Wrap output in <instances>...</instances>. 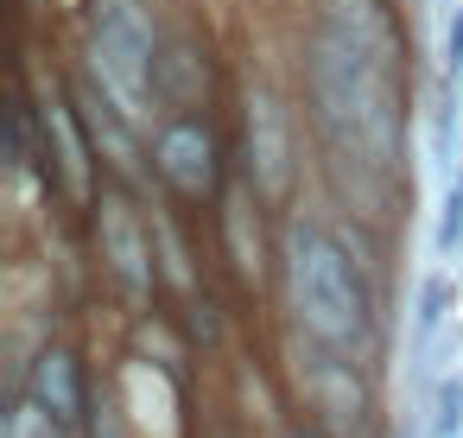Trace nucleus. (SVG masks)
Segmentation results:
<instances>
[{
  "label": "nucleus",
  "mask_w": 463,
  "mask_h": 438,
  "mask_svg": "<svg viewBox=\"0 0 463 438\" xmlns=\"http://www.w3.org/2000/svg\"><path fill=\"white\" fill-rule=\"evenodd\" d=\"M317 102L324 121L343 134V147L368 166H393L400 153V115H393V64L343 45L336 33H324L317 45Z\"/></svg>",
  "instance_id": "obj_1"
},
{
  "label": "nucleus",
  "mask_w": 463,
  "mask_h": 438,
  "mask_svg": "<svg viewBox=\"0 0 463 438\" xmlns=\"http://www.w3.org/2000/svg\"><path fill=\"white\" fill-rule=\"evenodd\" d=\"M286 254H292V305H298L305 330L324 349H355L362 330H368V299H362L355 267L330 248V235H317L305 223L292 229Z\"/></svg>",
  "instance_id": "obj_2"
},
{
  "label": "nucleus",
  "mask_w": 463,
  "mask_h": 438,
  "mask_svg": "<svg viewBox=\"0 0 463 438\" xmlns=\"http://www.w3.org/2000/svg\"><path fill=\"white\" fill-rule=\"evenodd\" d=\"M90 64H96L102 90L115 96V109L128 121H140L146 115V90H153V20L140 14V0H102L96 7Z\"/></svg>",
  "instance_id": "obj_3"
},
{
  "label": "nucleus",
  "mask_w": 463,
  "mask_h": 438,
  "mask_svg": "<svg viewBox=\"0 0 463 438\" xmlns=\"http://www.w3.org/2000/svg\"><path fill=\"white\" fill-rule=\"evenodd\" d=\"M153 166H159V178H165L178 197H191V204H203V197L216 191V140H210L197 121H172V128L159 134V147H153Z\"/></svg>",
  "instance_id": "obj_4"
},
{
  "label": "nucleus",
  "mask_w": 463,
  "mask_h": 438,
  "mask_svg": "<svg viewBox=\"0 0 463 438\" xmlns=\"http://www.w3.org/2000/svg\"><path fill=\"white\" fill-rule=\"evenodd\" d=\"M450 305H457V286H450L444 267H431L425 286H419V305H412V362L419 368H431V349H438V337L450 324Z\"/></svg>",
  "instance_id": "obj_5"
},
{
  "label": "nucleus",
  "mask_w": 463,
  "mask_h": 438,
  "mask_svg": "<svg viewBox=\"0 0 463 438\" xmlns=\"http://www.w3.org/2000/svg\"><path fill=\"white\" fill-rule=\"evenodd\" d=\"M102 242H109V254H115V273L134 286V292H146L153 286V267H146V242H140V223L128 216V204H102Z\"/></svg>",
  "instance_id": "obj_6"
},
{
  "label": "nucleus",
  "mask_w": 463,
  "mask_h": 438,
  "mask_svg": "<svg viewBox=\"0 0 463 438\" xmlns=\"http://www.w3.org/2000/svg\"><path fill=\"white\" fill-rule=\"evenodd\" d=\"M33 406H39L45 419H58V425H71V419L83 413V387H77V368H71L64 349L39 356V368H33Z\"/></svg>",
  "instance_id": "obj_7"
},
{
  "label": "nucleus",
  "mask_w": 463,
  "mask_h": 438,
  "mask_svg": "<svg viewBox=\"0 0 463 438\" xmlns=\"http://www.w3.org/2000/svg\"><path fill=\"white\" fill-rule=\"evenodd\" d=\"M330 33L381 64H393V39H387V20L374 14V0H330Z\"/></svg>",
  "instance_id": "obj_8"
},
{
  "label": "nucleus",
  "mask_w": 463,
  "mask_h": 438,
  "mask_svg": "<svg viewBox=\"0 0 463 438\" xmlns=\"http://www.w3.org/2000/svg\"><path fill=\"white\" fill-rule=\"evenodd\" d=\"M45 128L58 134L64 191H71V197H90V153H83V140H77V121H71V109H64V102H52V109H45Z\"/></svg>",
  "instance_id": "obj_9"
},
{
  "label": "nucleus",
  "mask_w": 463,
  "mask_h": 438,
  "mask_svg": "<svg viewBox=\"0 0 463 438\" xmlns=\"http://www.w3.org/2000/svg\"><path fill=\"white\" fill-rule=\"evenodd\" d=\"M438 267H450L463 254V178H444V204H438V235H431Z\"/></svg>",
  "instance_id": "obj_10"
},
{
  "label": "nucleus",
  "mask_w": 463,
  "mask_h": 438,
  "mask_svg": "<svg viewBox=\"0 0 463 438\" xmlns=\"http://www.w3.org/2000/svg\"><path fill=\"white\" fill-rule=\"evenodd\" d=\"M109 109H115V102H83L90 134H96V147H109V166H115V172H134V140L121 134V121H115Z\"/></svg>",
  "instance_id": "obj_11"
},
{
  "label": "nucleus",
  "mask_w": 463,
  "mask_h": 438,
  "mask_svg": "<svg viewBox=\"0 0 463 438\" xmlns=\"http://www.w3.org/2000/svg\"><path fill=\"white\" fill-rule=\"evenodd\" d=\"M254 128H260V172H267V185L279 191V178H286V147H279V115H273V102H254Z\"/></svg>",
  "instance_id": "obj_12"
},
{
  "label": "nucleus",
  "mask_w": 463,
  "mask_h": 438,
  "mask_svg": "<svg viewBox=\"0 0 463 438\" xmlns=\"http://www.w3.org/2000/svg\"><path fill=\"white\" fill-rule=\"evenodd\" d=\"M457 425H463V375H444V381H438V406H431L425 438H457Z\"/></svg>",
  "instance_id": "obj_13"
},
{
  "label": "nucleus",
  "mask_w": 463,
  "mask_h": 438,
  "mask_svg": "<svg viewBox=\"0 0 463 438\" xmlns=\"http://www.w3.org/2000/svg\"><path fill=\"white\" fill-rule=\"evenodd\" d=\"M298 438H311V432H298Z\"/></svg>",
  "instance_id": "obj_14"
}]
</instances>
